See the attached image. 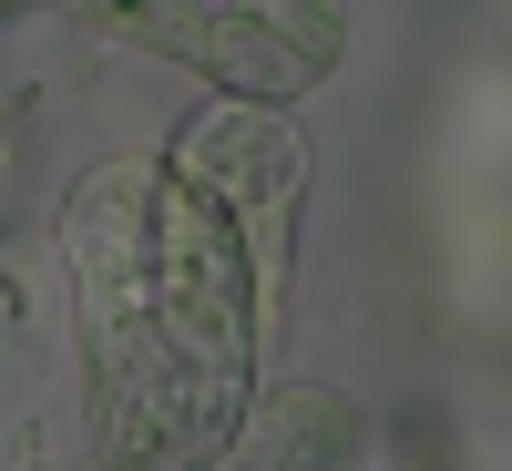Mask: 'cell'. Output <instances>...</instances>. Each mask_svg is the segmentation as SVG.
Returning <instances> with one entry per match:
<instances>
[{"mask_svg": "<svg viewBox=\"0 0 512 471\" xmlns=\"http://www.w3.org/2000/svg\"><path fill=\"white\" fill-rule=\"evenodd\" d=\"M113 41L246 103H297L349 62V0H82Z\"/></svg>", "mask_w": 512, "mask_h": 471, "instance_id": "2", "label": "cell"}, {"mask_svg": "<svg viewBox=\"0 0 512 471\" xmlns=\"http://www.w3.org/2000/svg\"><path fill=\"white\" fill-rule=\"evenodd\" d=\"M164 154L185 164V175L205 185L236 216L256 277H267V297L287 308V267H297V205H308V144H297L287 103H246V93H216L195 103L175 134H164Z\"/></svg>", "mask_w": 512, "mask_h": 471, "instance_id": "3", "label": "cell"}, {"mask_svg": "<svg viewBox=\"0 0 512 471\" xmlns=\"http://www.w3.org/2000/svg\"><path fill=\"white\" fill-rule=\"evenodd\" d=\"M62 277L103 471H205L277 328L236 216L175 154H103L62 195Z\"/></svg>", "mask_w": 512, "mask_h": 471, "instance_id": "1", "label": "cell"}, {"mask_svg": "<svg viewBox=\"0 0 512 471\" xmlns=\"http://www.w3.org/2000/svg\"><path fill=\"white\" fill-rule=\"evenodd\" d=\"M359 461H369V420H359L349 390H328V379H267L205 471H359Z\"/></svg>", "mask_w": 512, "mask_h": 471, "instance_id": "4", "label": "cell"}, {"mask_svg": "<svg viewBox=\"0 0 512 471\" xmlns=\"http://www.w3.org/2000/svg\"><path fill=\"white\" fill-rule=\"evenodd\" d=\"M0 11H31V0H0Z\"/></svg>", "mask_w": 512, "mask_h": 471, "instance_id": "5", "label": "cell"}]
</instances>
